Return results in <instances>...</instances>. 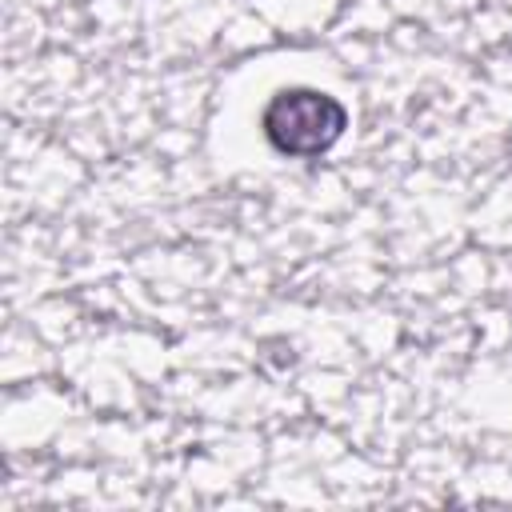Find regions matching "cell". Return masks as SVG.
<instances>
[{"instance_id":"6da1fadb","label":"cell","mask_w":512,"mask_h":512,"mask_svg":"<svg viewBox=\"0 0 512 512\" xmlns=\"http://www.w3.org/2000/svg\"><path fill=\"white\" fill-rule=\"evenodd\" d=\"M348 124L340 100L316 88H288L264 108V136L284 156H320L328 152Z\"/></svg>"}]
</instances>
